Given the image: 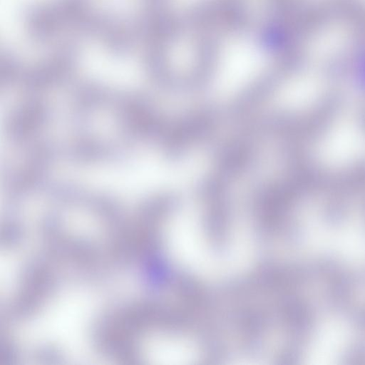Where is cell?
<instances>
[{
    "label": "cell",
    "mask_w": 365,
    "mask_h": 365,
    "mask_svg": "<svg viewBox=\"0 0 365 365\" xmlns=\"http://www.w3.org/2000/svg\"><path fill=\"white\" fill-rule=\"evenodd\" d=\"M284 75V69L279 66L250 83L233 101L230 109L231 116L240 118L251 112L274 92Z\"/></svg>",
    "instance_id": "6da1fadb"
}]
</instances>
